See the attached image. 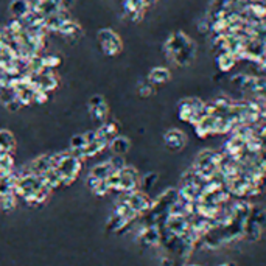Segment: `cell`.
Here are the masks:
<instances>
[{
    "label": "cell",
    "instance_id": "cell-12",
    "mask_svg": "<svg viewBox=\"0 0 266 266\" xmlns=\"http://www.w3.org/2000/svg\"><path fill=\"white\" fill-rule=\"evenodd\" d=\"M108 162L111 164V167H112V170L116 173H118V172H121L123 168H125L126 165H125V157H121V156H112L111 159H108Z\"/></svg>",
    "mask_w": 266,
    "mask_h": 266
},
{
    "label": "cell",
    "instance_id": "cell-9",
    "mask_svg": "<svg viewBox=\"0 0 266 266\" xmlns=\"http://www.w3.org/2000/svg\"><path fill=\"white\" fill-rule=\"evenodd\" d=\"M170 78V73L167 69H154L153 72L149 73V81H153L154 84H160V83H165Z\"/></svg>",
    "mask_w": 266,
    "mask_h": 266
},
{
    "label": "cell",
    "instance_id": "cell-13",
    "mask_svg": "<svg viewBox=\"0 0 266 266\" xmlns=\"http://www.w3.org/2000/svg\"><path fill=\"white\" fill-rule=\"evenodd\" d=\"M88 145L86 142V137H84V134H78L70 139V147H72V151H77V149H83L84 147Z\"/></svg>",
    "mask_w": 266,
    "mask_h": 266
},
{
    "label": "cell",
    "instance_id": "cell-4",
    "mask_svg": "<svg viewBox=\"0 0 266 266\" xmlns=\"http://www.w3.org/2000/svg\"><path fill=\"white\" fill-rule=\"evenodd\" d=\"M116 172L112 170V167H111V164L108 162H101V164H98V165H95L93 167V170L90 172V176H93V177H97V179H100V180H106L111 175H114Z\"/></svg>",
    "mask_w": 266,
    "mask_h": 266
},
{
    "label": "cell",
    "instance_id": "cell-8",
    "mask_svg": "<svg viewBox=\"0 0 266 266\" xmlns=\"http://www.w3.org/2000/svg\"><path fill=\"white\" fill-rule=\"evenodd\" d=\"M30 11H31V9H30V6H28V3L25 2V0H14V2L11 3V13L19 19V21L24 19Z\"/></svg>",
    "mask_w": 266,
    "mask_h": 266
},
{
    "label": "cell",
    "instance_id": "cell-7",
    "mask_svg": "<svg viewBox=\"0 0 266 266\" xmlns=\"http://www.w3.org/2000/svg\"><path fill=\"white\" fill-rule=\"evenodd\" d=\"M14 148V137L9 131H0V153H9Z\"/></svg>",
    "mask_w": 266,
    "mask_h": 266
},
{
    "label": "cell",
    "instance_id": "cell-5",
    "mask_svg": "<svg viewBox=\"0 0 266 266\" xmlns=\"http://www.w3.org/2000/svg\"><path fill=\"white\" fill-rule=\"evenodd\" d=\"M111 149H112V153L114 154H117V156H123L126 153V151L129 149V140L126 137H120L117 136L116 139H112L111 140V144H109Z\"/></svg>",
    "mask_w": 266,
    "mask_h": 266
},
{
    "label": "cell",
    "instance_id": "cell-3",
    "mask_svg": "<svg viewBox=\"0 0 266 266\" xmlns=\"http://www.w3.org/2000/svg\"><path fill=\"white\" fill-rule=\"evenodd\" d=\"M123 201H125L136 213H139L142 210H147V208L149 207V199L144 193H137V192L128 193V196H125Z\"/></svg>",
    "mask_w": 266,
    "mask_h": 266
},
{
    "label": "cell",
    "instance_id": "cell-2",
    "mask_svg": "<svg viewBox=\"0 0 266 266\" xmlns=\"http://www.w3.org/2000/svg\"><path fill=\"white\" fill-rule=\"evenodd\" d=\"M136 185H137V172L134 168L125 167L121 172H118V190L131 193L136 188Z\"/></svg>",
    "mask_w": 266,
    "mask_h": 266
},
{
    "label": "cell",
    "instance_id": "cell-1",
    "mask_svg": "<svg viewBox=\"0 0 266 266\" xmlns=\"http://www.w3.org/2000/svg\"><path fill=\"white\" fill-rule=\"evenodd\" d=\"M98 44L101 47V50L109 55V56H114V55H118L121 52V41L120 37L111 31V30H101L98 31Z\"/></svg>",
    "mask_w": 266,
    "mask_h": 266
},
{
    "label": "cell",
    "instance_id": "cell-11",
    "mask_svg": "<svg viewBox=\"0 0 266 266\" xmlns=\"http://www.w3.org/2000/svg\"><path fill=\"white\" fill-rule=\"evenodd\" d=\"M14 204H16L14 193L0 196V208H2V210H11V208H14Z\"/></svg>",
    "mask_w": 266,
    "mask_h": 266
},
{
    "label": "cell",
    "instance_id": "cell-6",
    "mask_svg": "<svg viewBox=\"0 0 266 266\" xmlns=\"http://www.w3.org/2000/svg\"><path fill=\"white\" fill-rule=\"evenodd\" d=\"M165 142H167V145H168L170 148L179 149V148L184 147L185 137H184V134H180L179 131H170L168 134L165 136Z\"/></svg>",
    "mask_w": 266,
    "mask_h": 266
},
{
    "label": "cell",
    "instance_id": "cell-10",
    "mask_svg": "<svg viewBox=\"0 0 266 266\" xmlns=\"http://www.w3.org/2000/svg\"><path fill=\"white\" fill-rule=\"evenodd\" d=\"M90 114H92V117H93L95 120L104 121V118H106V116H108V106H106V103H101V104H98V106L90 108Z\"/></svg>",
    "mask_w": 266,
    "mask_h": 266
}]
</instances>
